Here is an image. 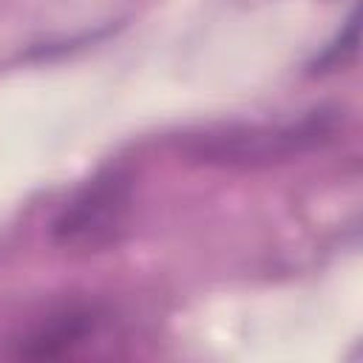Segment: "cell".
I'll return each instance as SVG.
<instances>
[{"label": "cell", "mask_w": 363, "mask_h": 363, "mask_svg": "<svg viewBox=\"0 0 363 363\" xmlns=\"http://www.w3.org/2000/svg\"><path fill=\"white\" fill-rule=\"evenodd\" d=\"M130 213L133 176L125 167H105L65 201L51 224V238L65 252H102L125 238Z\"/></svg>", "instance_id": "obj_2"}, {"label": "cell", "mask_w": 363, "mask_h": 363, "mask_svg": "<svg viewBox=\"0 0 363 363\" xmlns=\"http://www.w3.org/2000/svg\"><path fill=\"white\" fill-rule=\"evenodd\" d=\"M335 130L337 113L315 108L284 125H227L196 133L184 142V153L216 167H267L326 145Z\"/></svg>", "instance_id": "obj_1"}, {"label": "cell", "mask_w": 363, "mask_h": 363, "mask_svg": "<svg viewBox=\"0 0 363 363\" xmlns=\"http://www.w3.org/2000/svg\"><path fill=\"white\" fill-rule=\"evenodd\" d=\"M357 31H360V14L354 9L349 14V20L343 23V28L335 34V40L326 43L320 48V54L309 62V71L312 74H326V71H335V68L349 65L357 57Z\"/></svg>", "instance_id": "obj_4"}, {"label": "cell", "mask_w": 363, "mask_h": 363, "mask_svg": "<svg viewBox=\"0 0 363 363\" xmlns=\"http://www.w3.org/2000/svg\"><path fill=\"white\" fill-rule=\"evenodd\" d=\"M99 318L91 309H62L40 323H34L20 340H17V354L28 360H51L71 354L77 346H82L94 332H96Z\"/></svg>", "instance_id": "obj_3"}]
</instances>
